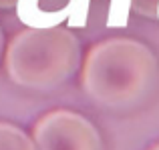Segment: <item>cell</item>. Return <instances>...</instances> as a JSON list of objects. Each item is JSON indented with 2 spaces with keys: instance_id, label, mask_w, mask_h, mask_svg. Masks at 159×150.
<instances>
[{
  "instance_id": "2",
  "label": "cell",
  "mask_w": 159,
  "mask_h": 150,
  "mask_svg": "<svg viewBox=\"0 0 159 150\" xmlns=\"http://www.w3.org/2000/svg\"><path fill=\"white\" fill-rule=\"evenodd\" d=\"M81 64V40L61 24L28 26L8 42L4 68L14 84L28 90H52L65 84Z\"/></svg>"
},
{
  "instance_id": "4",
  "label": "cell",
  "mask_w": 159,
  "mask_h": 150,
  "mask_svg": "<svg viewBox=\"0 0 159 150\" xmlns=\"http://www.w3.org/2000/svg\"><path fill=\"white\" fill-rule=\"evenodd\" d=\"M0 150H36V146L20 126L0 120Z\"/></svg>"
},
{
  "instance_id": "5",
  "label": "cell",
  "mask_w": 159,
  "mask_h": 150,
  "mask_svg": "<svg viewBox=\"0 0 159 150\" xmlns=\"http://www.w3.org/2000/svg\"><path fill=\"white\" fill-rule=\"evenodd\" d=\"M129 8H131V0H113L109 12V26H121L127 22Z\"/></svg>"
},
{
  "instance_id": "1",
  "label": "cell",
  "mask_w": 159,
  "mask_h": 150,
  "mask_svg": "<svg viewBox=\"0 0 159 150\" xmlns=\"http://www.w3.org/2000/svg\"><path fill=\"white\" fill-rule=\"evenodd\" d=\"M159 64L153 50L135 38H105L89 48L81 84L89 100L109 110H127L155 88Z\"/></svg>"
},
{
  "instance_id": "8",
  "label": "cell",
  "mask_w": 159,
  "mask_h": 150,
  "mask_svg": "<svg viewBox=\"0 0 159 150\" xmlns=\"http://www.w3.org/2000/svg\"><path fill=\"white\" fill-rule=\"evenodd\" d=\"M149 150H159V142H157V144H153V146L149 148Z\"/></svg>"
},
{
  "instance_id": "6",
  "label": "cell",
  "mask_w": 159,
  "mask_h": 150,
  "mask_svg": "<svg viewBox=\"0 0 159 150\" xmlns=\"http://www.w3.org/2000/svg\"><path fill=\"white\" fill-rule=\"evenodd\" d=\"M16 6V0H0V8H12Z\"/></svg>"
},
{
  "instance_id": "3",
  "label": "cell",
  "mask_w": 159,
  "mask_h": 150,
  "mask_svg": "<svg viewBox=\"0 0 159 150\" xmlns=\"http://www.w3.org/2000/svg\"><path fill=\"white\" fill-rule=\"evenodd\" d=\"M36 150H103L99 130L75 110L57 108L43 114L32 128Z\"/></svg>"
},
{
  "instance_id": "7",
  "label": "cell",
  "mask_w": 159,
  "mask_h": 150,
  "mask_svg": "<svg viewBox=\"0 0 159 150\" xmlns=\"http://www.w3.org/2000/svg\"><path fill=\"white\" fill-rule=\"evenodd\" d=\"M4 52V32H2V26H0V56Z\"/></svg>"
}]
</instances>
